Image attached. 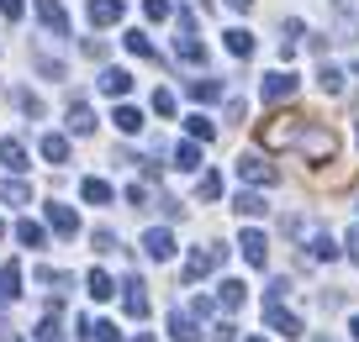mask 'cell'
<instances>
[{
    "instance_id": "cell-1",
    "label": "cell",
    "mask_w": 359,
    "mask_h": 342,
    "mask_svg": "<svg viewBox=\"0 0 359 342\" xmlns=\"http://www.w3.org/2000/svg\"><path fill=\"white\" fill-rule=\"evenodd\" d=\"M291 148L306 158V164H333V158H338V137H333V127L312 122V116L302 122V132H296V143H291Z\"/></svg>"
},
{
    "instance_id": "cell-2",
    "label": "cell",
    "mask_w": 359,
    "mask_h": 342,
    "mask_svg": "<svg viewBox=\"0 0 359 342\" xmlns=\"http://www.w3.org/2000/svg\"><path fill=\"white\" fill-rule=\"evenodd\" d=\"M302 122H306V116H269V122L259 127V143H264V148H291L296 132H302Z\"/></svg>"
},
{
    "instance_id": "cell-3",
    "label": "cell",
    "mask_w": 359,
    "mask_h": 342,
    "mask_svg": "<svg viewBox=\"0 0 359 342\" xmlns=\"http://www.w3.org/2000/svg\"><path fill=\"white\" fill-rule=\"evenodd\" d=\"M238 179H248V185H275V179H280V169L264 164L259 153H243V158H238Z\"/></svg>"
},
{
    "instance_id": "cell-4",
    "label": "cell",
    "mask_w": 359,
    "mask_h": 342,
    "mask_svg": "<svg viewBox=\"0 0 359 342\" xmlns=\"http://www.w3.org/2000/svg\"><path fill=\"white\" fill-rule=\"evenodd\" d=\"M227 258V248H196L191 253V264H185V285H196V279H206L217 264Z\"/></svg>"
},
{
    "instance_id": "cell-5",
    "label": "cell",
    "mask_w": 359,
    "mask_h": 342,
    "mask_svg": "<svg viewBox=\"0 0 359 342\" xmlns=\"http://www.w3.org/2000/svg\"><path fill=\"white\" fill-rule=\"evenodd\" d=\"M122 311H127V316H137V321L148 316V285H143L137 274L122 279Z\"/></svg>"
},
{
    "instance_id": "cell-6",
    "label": "cell",
    "mask_w": 359,
    "mask_h": 342,
    "mask_svg": "<svg viewBox=\"0 0 359 342\" xmlns=\"http://www.w3.org/2000/svg\"><path fill=\"white\" fill-rule=\"evenodd\" d=\"M264 321H269V332H280V337H302V316H291L280 300H264Z\"/></svg>"
},
{
    "instance_id": "cell-7",
    "label": "cell",
    "mask_w": 359,
    "mask_h": 342,
    "mask_svg": "<svg viewBox=\"0 0 359 342\" xmlns=\"http://www.w3.org/2000/svg\"><path fill=\"white\" fill-rule=\"evenodd\" d=\"M259 95H264L269 106H280V100H291V95H296V74H291V69H280V74H264Z\"/></svg>"
},
{
    "instance_id": "cell-8",
    "label": "cell",
    "mask_w": 359,
    "mask_h": 342,
    "mask_svg": "<svg viewBox=\"0 0 359 342\" xmlns=\"http://www.w3.org/2000/svg\"><path fill=\"white\" fill-rule=\"evenodd\" d=\"M32 11H37V22H43L53 37H69V16H64L58 0H32Z\"/></svg>"
},
{
    "instance_id": "cell-9",
    "label": "cell",
    "mask_w": 359,
    "mask_h": 342,
    "mask_svg": "<svg viewBox=\"0 0 359 342\" xmlns=\"http://www.w3.org/2000/svg\"><path fill=\"white\" fill-rule=\"evenodd\" d=\"M143 253L154 258V264H169V258H175V237H169L164 227H148L143 232Z\"/></svg>"
},
{
    "instance_id": "cell-10",
    "label": "cell",
    "mask_w": 359,
    "mask_h": 342,
    "mask_svg": "<svg viewBox=\"0 0 359 342\" xmlns=\"http://www.w3.org/2000/svg\"><path fill=\"white\" fill-rule=\"evenodd\" d=\"M238 248H243V258H248L254 269H264V264H269V237L259 232V227H248V232L238 237Z\"/></svg>"
},
{
    "instance_id": "cell-11",
    "label": "cell",
    "mask_w": 359,
    "mask_h": 342,
    "mask_svg": "<svg viewBox=\"0 0 359 342\" xmlns=\"http://www.w3.org/2000/svg\"><path fill=\"white\" fill-rule=\"evenodd\" d=\"M48 227H53L58 237H79V216H74V206H58V200H48Z\"/></svg>"
},
{
    "instance_id": "cell-12",
    "label": "cell",
    "mask_w": 359,
    "mask_h": 342,
    "mask_svg": "<svg viewBox=\"0 0 359 342\" xmlns=\"http://www.w3.org/2000/svg\"><path fill=\"white\" fill-rule=\"evenodd\" d=\"M169 337L175 342H201V321L191 311H169Z\"/></svg>"
},
{
    "instance_id": "cell-13",
    "label": "cell",
    "mask_w": 359,
    "mask_h": 342,
    "mask_svg": "<svg viewBox=\"0 0 359 342\" xmlns=\"http://www.w3.org/2000/svg\"><path fill=\"white\" fill-rule=\"evenodd\" d=\"M127 16L122 0H90V27H116Z\"/></svg>"
},
{
    "instance_id": "cell-14",
    "label": "cell",
    "mask_w": 359,
    "mask_h": 342,
    "mask_svg": "<svg viewBox=\"0 0 359 342\" xmlns=\"http://www.w3.org/2000/svg\"><path fill=\"white\" fill-rule=\"evenodd\" d=\"M69 132H74V137H90V132H95V111H90L85 100H69Z\"/></svg>"
},
{
    "instance_id": "cell-15",
    "label": "cell",
    "mask_w": 359,
    "mask_h": 342,
    "mask_svg": "<svg viewBox=\"0 0 359 342\" xmlns=\"http://www.w3.org/2000/svg\"><path fill=\"white\" fill-rule=\"evenodd\" d=\"M175 58H180V64H196V69L206 64V48L196 43V32H180L175 37Z\"/></svg>"
},
{
    "instance_id": "cell-16",
    "label": "cell",
    "mask_w": 359,
    "mask_h": 342,
    "mask_svg": "<svg viewBox=\"0 0 359 342\" xmlns=\"http://www.w3.org/2000/svg\"><path fill=\"white\" fill-rule=\"evenodd\" d=\"M185 95L201 100V106H212V100L227 95V85H222V79H191V85H185Z\"/></svg>"
},
{
    "instance_id": "cell-17",
    "label": "cell",
    "mask_w": 359,
    "mask_h": 342,
    "mask_svg": "<svg viewBox=\"0 0 359 342\" xmlns=\"http://www.w3.org/2000/svg\"><path fill=\"white\" fill-rule=\"evenodd\" d=\"M85 290H90V300H111V295H116V279L106 274V269H90V274H85Z\"/></svg>"
},
{
    "instance_id": "cell-18",
    "label": "cell",
    "mask_w": 359,
    "mask_h": 342,
    "mask_svg": "<svg viewBox=\"0 0 359 342\" xmlns=\"http://www.w3.org/2000/svg\"><path fill=\"white\" fill-rule=\"evenodd\" d=\"M222 43H227V53H233V58H248V53H254V32H248V27H227Z\"/></svg>"
},
{
    "instance_id": "cell-19",
    "label": "cell",
    "mask_w": 359,
    "mask_h": 342,
    "mask_svg": "<svg viewBox=\"0 0 359 342\" xmlns=\"http://www.w3.org/2000/svg\"><path fill=\"white\" fill-rule=\"evenodd\" d=\"M233 211H238V216H248V221H254V216H264V195H259V190H238V195H233Z\"/></svg>"
},
{
    "instance_id": "cell-20",
    "label": "cell",
    "mask_w": 359,
    "mask_h": 342,
    "mask_svg": "<svg viewBox=\"0 0 359 342\" xmlns=\"http://www.w3.org/2000/svg\"><path fill=\"white\" fill-rule=\"evenodd\" d=\"M127 90H133V74H127V69H106V74H101V95L122 100Z\"/></svg>"
},
{
    "instance_id": "cell-21",
    "label": "cell",
    "mask_w": 359,
    "mask_h": 342,
    "mask_svg": "<svg viewBox=\"0 0 359 342\" xmlns=\"http://www.w3.org/2000/svg\"><path fill=\"white\" fill-rule=\"evenodd\" d=\"M111 122H116V132H122V137H137V132H143V111H137V106H116Z\"/></svg>"
},
{
    "instance_id": "cell-22",
    "label": "cell",
    "mask_w": 359,
    "mask_h": 342,
    "mask_svg": "<svg viewBox=\"0 0 359 342\" xmlns=\"http://www.w3.org/2000/svg\"><path fill=\"white\" fill-rule=\"evenodd\" d=\"M333 11H338V32L354 37L359 32V0H333Z\"/></svg>"
},
{
    "instance_id": "cell-23",
    "label": "cell",
    "mask_w": 359,
    "mask_h": 342,
    "mask_svg": "<svg viewBox=\"0 0 359 342\" xmlns=\"http://www.w3.org/2000/svg\"><path fill=\"white\" fill-rule=\"evenodd\" d=\"M0 200H6V206H32V185H22V179H0Z\"/></svg>"
},
{
    "instance_id": "cell-24",
    "label": "cell",
    "mask_w": 359,
    "mask_h": 342,
    "mask_svg": "<svg viewBox=\"0 0 359 342\" xmlns=\"http://www.w3.org/2000/svg\"><path fill=\"white\" fill-rule=\"evenodd\" d=\"M79 195H85L90 206H111V200H116V190L106 185V179H85V185H79Z\"/></svg>"
},
{
    "instance_id": "cell-25",
    "label": "cell",
    "mask_w": 359,
    "mask_h": 342,
    "mask_svg": "<svg viewBox=\"0 0 359 342\" xmlns=\"http://www.w3.org/2000/svg\"><path fill=\"white\" fill-rule=\"evenodd\" d=\"M16 243H22V248H43L48 227H43V221H16Z\"/></svg>"
},
{
    "instance_id": "cell-26",
    "label": "cell",
    "mask_w": 359,
    "mask_h": 342,
    "mask_svg": "<svg viewBox=\"0 0 359 342\" xmlns=\"http://www.w3.org/2000/svg\"><path fill=\"white\" fill-rule=\"evenodd\" d=\"M79 332H85L90 342H122V332H116V321H79Z\"/></svg>"
},
{
    "instance_id": "cell-27",
    "label": "cell",
    "mask_w": 359,
    "mask_h": 342,
    "mask_svg": "<svg viewBox=\"0 0 359 342\" xmlns=\"http://www.w3.org/2000/svg\"><path fill=\"white\" fill-rule=\"evenodd\" d=\"M243 295H248L243 279H222V290H217V306H222V311H238V306H243Z\"/></svg>"
},
{
    "instance_id": "cell-28",
    "label": "cell",
    "mask_w": 359,
    "mask_h": 342,
    "mask_svg": "<svg viewBox=\"0 0 359 342\" xmlns=\"http://www.w3.org/2000/svg\"><path fill=\"white\" fill-rule=\"evenodd\" d=\"M306 253H312L317 264H333V258H338V243H333V237H327V232H312V243H306Z\"/></svg>"
},
{
    "instance_id": "cell-29",
    "label": "cell",
    "mask_w": 359,
    "mask_h": 342,
    "mask_svg": "<svg viewBox=\"0 0 359 342\" xmlns=\"http://www.w3.org/2000/svg\"><path fill=\"white\" fill-rule=\"evenodd\" d=\"M43 158H48V164H69V137L64 132H48L43 137Z\"/></svg>"
},
{
    "instance_id": "cell-30",
    "label": "cell",
    "mask_w": 359,
    "mask_h": 342,
    "mask_svg": "<svg viewBox=\"0 0 359 342\" xmlns=\"http://www.w3.org/2000/svg\"><path fill=\"white\" fill-rule=\"evenodd\" d=\"M185 132H191L196 143H212V137H217V122H212V116H201V111H196V116H185Z\"/></svg>"
},
{
    "instance_id": "cell-31",
    "label": "cell",
    "mask_w": 359,
    "mask_h": 342,
    "mask_svg": "<svg viewBox=\"0 0 359 342\" xmlns=\"http://www.w3.org/2000/svg\"><path fill=\"white\" fill-rule=\"evenodd\" d=\"M122 43H127V53H133V58H158V48L148 43V32H137V27L122 37Z\"/></svg>"
},
{
    "instance_id": "cell-32",
    "label": "cell",
    "mask_w": 359,
    "mask_h": 342,
    "mask_svg": "<svg viewBox=\"0 0 359 342\" xmlns=\"http://www.w3.org/2000/svg\"><path fill=\"white\" fill-rule=\"evenodd\" d=\"M0 164L6 169H27V148L16 143V137H6V143H0Z\"/></svg>"
},
{
    "instance_id": "cell-33",
    "label": "cell",
    "mask_w": 359,
    "mask_h": 342,
    "mask_svg": "<svg viewBox=\"0 0 359 342\" xmlns=\"http://www.w3.org/2000/svg\"><path fill=\"white\" fill-rule=\"evenodd\" d=\"M175 169H201V143H196V137L175 148Z\"/></svg>"
},
{
    "instance_id": "cell-34",
    "label": "cell",
    "mask_w": 359,
    "mask_h": 342,
    "mask_svg": "<svg viewBox=\"0 0 359 342\" xmlns=\"http://www.w3.org/2000/svg\"><path fill=\"white\" fill-rule=\"evenodd\" d=\"M32 337H37V342H64V327H58V316H53V311H48V316L32 327Z\"/></svg>"
},
{
    "instance_id": "cell-35",
    "label": "cell",
    "mask_w": 359,
    "mask_h": 342,
    "mask_svg": "<svg viewBox=\"0 0 359 342\" xmlns=\"http://www.w3.org/2000/svg\"><path fill=\"white\" fill-rule=\"evenodd\" d=\"M317 85H323V95H338V90H344V74H338L333 64H323L317 69Z\"/></svg>"
},
{
    "instance_id": "cell-36",
    "label": "cell",
    "mask_w": 359,
    "mask_h": 342,
    "mask_svg": "<svg viewBox=\"0 0 359 342\" xmlns=\"http://www.w3.org/2000/svg\"><path fill=\"white\" fill-rule=\"evenodd\" d=\"M196 195H201V200H217V195H222V174H201Z\"/></svg>"
},
{
    "instance_id": "cell-37",
    "label": "cell",
    "mask_w": 359,
    "mask_h": 342,
    "mask_svg": "<svg viewBox=\"0 0 359 342\" xmlns=\"http://www.w3.org/2000/svg\"><path fill=\"white\" fill-rule=\"evenodd\" d=\"M90 243H95V253H116V248H122V243H116V232H111V227H101V232L90 237Z\"/></svg>"
},
{
    "instance_id": "cell-38",
    "label": "cell",
    "mask_w": 359,
    "mask_h": 342,
    "mask_svg": "<svg viewBox=\"0 0 359 342\" xmlns=\"http://www.w3.org/2000/svg\"><path fill=\"white\" fill-rule=\"evenodd\" d=\"M32 64L43 69L48 79H64V64H58V58H48V53H32Z\"/></svg>"
},
{
    "instance_id": "cell-39",
    "label": "cell",
    "mask_w": 359,
    "mask_h": 342,
    "mask_svg": "<svg viewBox=\"0 0 359 342\" xmlns=\"http://www.w3.org/2000/svg\"><path fill=\"white\" fill-rule=\"evenodd\" d=\"M16 106H22V111H27V116H43V111H48V106H43V100H37V95H32V90H22V95H16Z\"/></svg>"
},
{
    "instance_id": "cell-40",
    "label": "cell",
    "mask_w": 359,
    "mask_h": 342,
    "mask_svg": "<svg viewBox=\"0 0 359 342\" xmlns=\"http://www.w3.org/2000/svg\"><path fill=\"white\" fill-rule=\"evenodd\" d=\"M154 111L158 116H175V95H169V90H154Z\"/></svg>"
},
{
    "instance_id": "cell-41",
    "label": "cell",
    "mask_w": 359,
    "mask_h": 342,
    "mask_svg": "<svg viewBox=\"0 0 359 342\" xmlns=\"http://www.w3.org/2000/svg\"><path fill=\"white\" fill-rule=\"evenodd\" d=\"M143 11H148V22H164V16H169V0H143Z\"/></svg>"
},
{
    "instance_id": "cell-42",
    "label": "cell",
    "mask_w": 359,
    "mask_h": 342,
    "mask_svg": "<svg viewBox=\"0 0 359 342\" xmlns=\"http://www.w3.org/2000/svg\"><path fill=\"white\" fill-rule=\"evenodd\" d=\"M212 311H217V300H206V295H196V300H191V316H196V321L212 316Z\"/></svg>"
},
{
    "instance_id": "cell-43",
    "label": "cell",
    "mask_w": 359,
    "mask_h": 342,
    "mask_svg": "<svg viewBox=\"0 0 359 342\" xmlns=\"http://www.w3.org/2000/svg\"><path fill=\"white\" fill-rule=\"evenodd\" d=\"M22 11H27V0H0V16H6V22H16Z\"/></svg>"
},
{
    "instance_id": "cell-44",
    "label": "cell",
    "mask_w": 359,
    "mask_h": 342,
    "mask_svg": "<svg viewBox=\"0 0 359 342\" xmlns=\"http://www.w3.org/2000/svg\"><path fill=\"white\" fill-rule=\"evenodd\" d=\"M243 116H248V106L233 95V100H227V122H243Z\"/></svg>"
},
{
    "instance_id": "cell-45",
    "label": "cell",
    "mask_w": 359,
    "mask_h": 342,
    "mask_svg": "<svg viewBox=\"0 0 359 342\" xmlns=\"http://www.w3.org/2000/svg\"><path fill=\"white\" fill-rule=\"evenodd\" d=\"M127 206L143 211V206H148V190H143V185H133V190H127Z\"/></svg>"
},
{
    "instance_id": "cell-46",
    "label": "cell",
    "mask_w": 359,
    "mask_h": 342,
    "mask_svg": "<svg viewBox=\"0 0 359 342\" xmlns=\"http://www.w3.org/2000/svg\"><path fill=\"white\" fill-rule=\"evenodd\" d=\"M344 248H348V258H354V264H359V227H354V232L344 237Z\"/></svg>"
},
{
    "instance_id": "cell-47",
    "label": "cell",
    "mask_w": 359,
    "mask_h": 342,
    "mask_svg": "<svg viewBox=\"0 0 359 342\" xmlns=\"http://www.w3.org/2000/svg\"><path fill=\"white\" fill-rule=\"evenodd\" d=\"M212 342H238V337H233V327L222 321V327H212Z\"/></svg>"
},
{
    "instance_id": "cell-48",
    "label": "cell",
    "mask_w": 359,
    "mask_h": 342,
    "mask_svg": "<svg viewBox=\"0 0 359 342\" xmlns=\"http://www.w3.org/2000/svg\"><path fill=\"white\" fill-rule=\"evenodd\" d=\"M0 342H22V337H16V332L6 327V321H0Z\"/></svg>"
},
{
    "instance_id": "cell-49",
    "label": "cell",
    "mask_w": 359,
    "mask_h": 342,
    "mask_svg": "<svg viewBox=\"0 0 359 342\" xmlns=\"http://www.w3.org/2000/svg\"><path fill=\"white\" fill-rule=\"evenodd\" d=\"M227 6H233V11H248V6H254V0H227Z\"/></svg>"
},
{
    "instance_id": "cell-50",
    "label": "cell",
    "mask_w": 359,
    "mask_h": 342,
    "mask_svg": "<svg viewBox=\"0 0 359 342\" xmlns=\"http://www.w3.org/2000/svg\"><path fill=\"white\" fill-rule=\"evenodd\" d=\"M348 332H354V342H359V316H354V321H348Z\"/></svg>"
},
{
    "instance_id": "cell-51",
    "label": "cell",
    "mask_w": 359,
    "mask_h": 342,
    "mask_svg": "<svg viewBox=\"0 0 359 342\" xmlns=\"http://www.w3.org/2000/svg\"><path fill=\"white\" fill-rule=\"evenodd\" d=\"M137 342H154V337H148V332H143V337H137Z\"/></svg>"
},
{
    "instance_id": "cell-52",
    "label": "cell",
    "mask_w": 359,
    "mask_h": 342,
    "mask_svg": "<svg viewBox=\"0 0 359 342\" xmlns=\"http://www.w3.org/2000/svg\"><path fill=\"white\" fill-rule=\"evenodd\" d=\"M243 342H264V337H243Z\"/></svg>"
},
{
    "instance_id": "cell-53",
    "label": "cell",
    "mask_w": 359,
    "mask_h": 342,
    "mask_svg": "<svg viewBox=\"0 0 359 342\" xmlns=\"http://www.w3.org/2000/svg\"><path fill=\"white\" fill-rule=\"evenodd\" d=\"M0 232H6V221H0Z\"/></svg>"
}]
</instances>
